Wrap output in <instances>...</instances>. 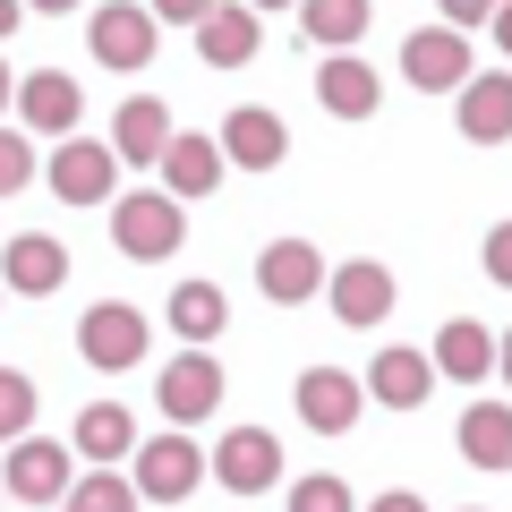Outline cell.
I'll return each mask as SVG.
<instances>
[{"label":"cell","instance_id":"1","mask_svg":"<svg viewBox=\"0 0 512 512\" xmlns=\"http://www.w3.org/2000/svg\"><path fill=\"white\" fill-rule=\"evenodd\" d=\"M146 316L128 308V299H94L86 316H77V350H86V367H103V376H128V367L146 359Z\"/></svg>","mask_w":512,"mask_h":512},{"label":"cell","instance_id":"2","mask_svg":"<svg viewBox=\"0 0 512 512\" xmlns=\"http://www.w3.org/2000/svg\"><path fill=\"white\" fill-rule=\"evenodd\" d=\"M197 478H205V444H188L180 427L171 436H137V478H128L137 504H180Z\"/></svg>","mask_w":512,"mask_h":512},{"label":"cell","instance_id":"3","mask_svg":"<svg viewBox=\"0 0 512 512\" xmlns=\"http://www.w3.org/2000/svg\"><path fill=\"white\" fill-rule=\"evenodd\" d=\"M111 248L120 256H171L180 248V205L163 197V188H137V197H111Z\"/></svg>","mask_w":512,"mask_h":512},{"label":"cell","instance_id":"4","mask_svg":"<svg viewBox=\"0 0 512 512\" xmlns=\"http://www.w3.org/2000/svg\"><path fill=\"white\" fill-rule=\"evenodd\" d=\"M43 180H52L60 205H111L120 163H111V146H94V137H60V154L43 163Z\"/></svg>","mask_w":512,"mask_h":512},{"label":"cell","instance_id":"5","mask_svg":"<svg viewBox=\"0 0 512 512\" xmlns=\"http://www.w3.org/2000/svg\"><path fill=\"white\" fill-rule=\"evenodd\" d=\"M154 402H163L171 427L214 419V410H222V367H214V350H180V359L163 367V384H154Z\"/></svg>","mask_w":512,"mask_h":512},{"label":"cell","instance_id":"6","mask_svg":"<svg viewBox=\"0 0 512 512\" xmlns=\"http://www.w3.org/2000/svg\"><path fill=\"white\" fill-rule=\"evenodd\" d=\"M325 299H333L342 325H384V316H393V265H376V256L325 265Z\"/></svg>","mask_w":512,"mask_h":512},{"label":"cell","instance_id":"7","mask_svg":"<svg viewBox=\"0 0 512 512\" xmlns=\"http://www.w3.org/2000/svg\"><path fill=\"white\" fill-rule=\"evenodd\" d=\"M214 478L231 495H265L282 478V444H274V427H231V436L214 444Z\"/></svg>","mask_w":512,"mask_h":512},{"label":"cell","instance_id":"8","mask_svg":"<svg viewBox=\"0 0 512 512\" xmlns=\"http://www.w3.org/2000/svg\"><path fill=\"white\" fill-rule=\"evenodd\" d=\"M402 77L419 94H453L461 77H470V35H453V26H419V35L402 43Z\"/></svg>","mask_w":512,"mask_h":512},{"label":"cell","instance_id":"9","mask_svg":"<svg viewBox=\"0 0 512 512\" xmlns=\"http://www.w3.org/2000/svg\"><path fill=\"white\" fill-rule=\"evenodd\" d=\"M18 120L35 128V137H77V111H86V94H77V77L69 69H35V77H18Z\"/></svg>","mask_w":512,"mask_h":512},{"label":"cell","instance_id":"10","mask_svg":"<svg viewBox=\"0 0 512 512\" xmlns=\"http://www.w3.org/2000/svg\"><path fill=\"white\" fill-rule=\"evenodd\" d=\"M94 60L120 69V77H137L154 60V18L137 0H103V9H94Z\"/></svg>","mask_w":512,"mask_h":512},{"label":"cell","instance_id":"11","mask_svg":"<svg viewBox=\"0 0 512 512\" xmlns=\"http://www.w3.org/2000/svg\"><path fill=\"white\" fill-rule=\"evenodd\" d=\"M256 291L274 299V308H299V299L325 291V256H316L308 239H274V248L256 256Z\"/></svg>","mask_w":512,"mask_h":512},{"label":"cell","instance_id":"12","mask_svg":"<svg viewBox=\"0 0 512 512\" xmlns=\"http://www.w3.org/2000/svg\"><path fill=\"white\" fill-rule=\"evenodd\" d=\"M214 146H222V163H239V171H274L282 154H291V128H282L265 103H239L231 120H222Z\"/></svg>","mask_w":512,"mask_h":512},{"label":"cell","instance_id":"13","mask_svg":"<svg viewBox=\"0 0 512 512\" xmlns=\"http://www.w3.org/2000/svg\"><path fill=\"white\" fill-rule=\"evenodd\" d=\"M60 282H69V248L43 231H18L9 248H0V291H26V299H52Z\"/></svg>","mask_w":512,"mask_h":512},{"label":"cell","instance_id":"14","mask_svg":"<svg viewBox=\"0 0 512 512\" xmlns=\"http://www.w3.org/2000/svg\"><path fill=\"white\" fill-rule=\"evenodd\" d=\"M359 410H367L359 376H342V367H308V376H299V419H308L316 436H350Z\"/></svg>","mask_w":512,"mask_h":512},{"label":"cell","instance_id":"15","mask_svg":"<svg viewBox=\"0 0 512 512\" xmlns=\"http://www.w3.org/2000/svg\"><path fill=\"white\" fill-rule=\"evenodd\" d=\"M9 495H18V504H60V495H69V444L18 436L9 444Z\"/></svg>","mask_w":512,"mask_h":512},{"label":"cell","instance_id":"16","mask_svg":"<svg viewBox=\"0 0 512 512\" xmlns=\"http://www.w3.org/2000/svg\"><path fill=\"white\" fill-rule=\"evenodd\" d=\"M154 171H163V197H171V205L214 197V180H222V146H214V137H180V128H171V146L154 154Z\"/></svg>","mask_w":512,"mask_h":512},{"label":"cell","instance_id":"17","mask_svg":"<svg viewBox=\"0 0 512 512\" xmlns=\"http://www.w3.org/2000/svg\"><path fill=\"white\" fill-rule=\"evenodd\" d=\"M171 146V103H154V94H128L120 120H111V163H137L154 171V154Z\"/></svg>","mask_w":512,"mask_h":512},{"label":"cell","instance_id":"18","mask_svg":"<svg viewBox=\"0 0 512 512\" xmlns=\"http://www.w3.org/2000/svg\"><path fill=\"white\" fill-rule=\"evenodd\" d=\"M461 137L470 146H504L512 137V77L504 69H487V77H461Z\"/></svg>","mask_w":512,"mask_h":512},{"label":"cell","instance_id":"19","mask_svg":"<svg viewBox=\"0 0 512 512\" xmlns=\"http://www.w3.org/2000/svg\"><path fill=\"white\" fill-rule=\"evenodd\" d=\"M359 393H376L384 410H419L427 393H436V367H427V350H376V367H367Z\"/></svg>","mask_w":512,"mask_h":512},{"label":"cell","instance_id":"20","mask_svg":"<svg viewBox=\"0 0 512 512\" xmlns=\"http://www.w3.org/2000/svg\"><path fill=\"white\" fill-rule=\"evenodd\" d=\"M69 453H86L94 470H111V461L137 453V419H128L120 402H86V410H77V427H69Z\"/></svg>","mask_w":512,"mask_h":512},{"label":"cell","instance_id":"21","mask_svg":"<svg viewBox=\"0 0 512 512\" xmlns=\"http://www.w3.org/2000/svg\"><path fill=\"white\" fill-rule=\"evenodd\" d=\"M495 359H504V350H495V333H487V325H470V316H461V325H444V333H436V350H427L436 384H444V376H453V384H478V376H495Z\"/></svg>","mask_w":512,"mask_h":512},{"label":"cell","instance_id":"22","mask_svg":"<svg viewBox=\"0 0 512 512\" xmlns=\"http://www.w3.org/2000/svg\"><path fill=\"white\" fill-rule=\"evenodd\" d=\"M316 103H325L333 120H367V111H376V69H367L359 52H333L325 69H316Z\"/></svg>","mask_w":512,"mask_h":512},{"label":"cell","instance_id":"23","mask_svg":"<svg viewBox=\"0 0 512 512\" xmlns=\"http://www.w3.org/2000/svg\"><path fill=\"white\" fill-rule=\"evenodd\" d=\"M197 52L214 60V69H248L256 60V9H222L214 0V9L197 18Z\"/></svg>","mask_w":512,"mask_h":512},{"label":"cell","instance_id":"24","mask_svg":"<svg viewBox=\"0 0 512 512\" xmlns=\"http://www.w3.org/2000/svg\"><path fill=\"white\" fill-rule=\"evenodd\" d=\"M367 18H376V0H299V26H308V43H325V52H359Z\"/></svg>","mask_w":512,"mask_h":512},{"label":"cell","instance_id":"25","mask_svg":"<svg viewBox=\"0 0 512 512\" xmlns=\"http://www.w3.org/2000/svg\"><path fill=\"white\" fill-rule=\"evenodd\" d=\"M461 453H470L478 470H512V410L504 402H470V419H461Z\"/></svg>","mask_w":512,"mask_h":512},{"label":"cell","instance_id":"26","mask_svg":"<svg viewBox=\"0 0 512 512\" xmlns=\"http://www.w3.org/2000/svg\"><path fill=\"white\" fill-rule=\"evenodd\" d=\"M222 316H231V299L214 291V282H180V291H171V325L188 333V350H205L222 333Z\"/></svg>","mask_w":512,"mask_h":512},{"label":"cell","instance_id":"27","mask_svg":"<svg viewBox=\"0 0 512 512\" xmlns=\"http://www.w3.org/2000/svg\"><path fill=\"white\" fill-rule=\"evenodd\" d=\"M60 504H69V512H137V487H128L120 470H94V478H69Z\"/></svg>","mask_w":512,"mask_h":512},{"label":"cell","instance_id":"28","mask_svg":"<svg viewBox=\"0 0 512 512\" xmlns=\"http://www.w3.org/2000/svg\"><path fill=\"white\" fill-rule=\"evenodd\" d=\"M35 436V376H18V367H0V444Z\"/></svg>","mask_w":512,"mask_h":512},{"label":"cell","instance_id":"29","mask_svg":"<svg viewBox=\"0 0 512 512\" xmlns=\"http://www.w3.org/2000/svg\"><path fill=\"white\" fill-rule=\"evenodd\" d=\"M291 512H359V495H350V478L316 470V478H299V487H291Z\"/></svg>","mask_w":512,"mask_h":512},{"label":"cell","instance_id":"30","mask_svg":"<svg viewBox=\"0 0 512 512\" xmlns=\"http://www.w3.org/2000/svg\"><path fill=\"white\" fill-rule=\"evenodd\" d=\"M26 180H35V146H26L18 128H0V197H18Z\"/></svg>","mask_w":512,"mask_h":512},{"label":"cell","instance_id":"31","mask_svg":"<svg viewBox=\"0 0 512 512\" xmlns=\"http://www.w3.org/2000/svg\"><path fill=\"white\" fill-rule=\"evenodd\" d=\"M436 9H444V26H453V35H470V26H487L504 0H436Z\"/></svg>","mask_w":512,"mask_h":512},{"label":"cell","instance_id":"32","mask_svg":"<svg viewBox=\"0 0 512 512\" xmlns=\"http://www.w3.org/2000/svg\"><path fill=\"white\" fill-rule=\"evenodd\" d=\"M205 9H214V0H146V18H154V26H197Z\"/></svg>","mask_w":512,"mask_h":512},{"label":"cell","instance_id":"33","mask_svg":"<svg viewBox=\"0 0 512 512\" xmlns=\"http://www.w3.org/2000/svg\"><path fill=\"white\" fill-rule=\"evenodd\" d=\"M367 512H427V504H419V495H410V487H393V495H376V504H367Z\"/></svg>","mask_w":512,"mask_h":512},{"label":"cell","instance_id":"34","mask_svg":"<svg viewBox=\"0 0 512 512\" xmlns=\"http://www.w3.org/2000/svg\"><path fill=\"white\" fill-rule=\"evenodd\" d=\"M18 18H26V9H18V0H0V43H9V35H18Z\"/></svg>","mask_w":512,"mask_h":512},{"label":"cell","instance_id":"35","mask_svg":"<svg viewBox=\"0 0 512 512\" xmlns=\"http://www.w3.org/2000/svg\"><path fill=\"white\" fill-rule=\"evenodd\" d=\"M18 9H43V18H69L77 0H18Z\"/></svg>","mask_w":512,"mask_h":512},{"label":"cell","instance_id":"36","mask_svg":"<svg viewBox=\"0 0 512 512\" xmlns=\"http://www.w3.org/2000/svg\"><path fill=\"white\" fill-rule=\"evenodd\" d=\"M9 94H18V69H9V60H0V111H9Z\"/></svg>","mask_w":512,"mask_h":512},{"label":"cell","instance_id":"37","mask_svg":"<svg viewBox=\"0 0 512 512\" xmlns=\"http://www.w3.org/2000/svg\"><path fill=\"white\" fill-rule=\"evenodd\" d=\"M248 9H256V18H265V9H299V0H248Z\"/></svg>","mask_w":512,"mask_h":512}]
</instances>
